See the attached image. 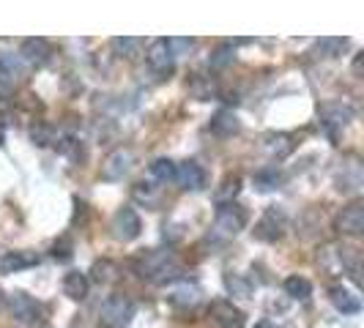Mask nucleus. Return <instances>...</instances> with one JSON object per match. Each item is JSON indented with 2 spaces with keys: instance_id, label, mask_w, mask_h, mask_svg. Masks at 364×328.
I'll return each instance as SVG.
<instances>
[{
  "instance_id": "f257e3e1",
  "label": "nucleus",
  "mask_w": 364,
  "mask_h": 328,
  "mask_svg": "<svg viewBox=\"0 0 364 328\" xmlns=\"http://www.w3.org/2000/svg\"><path fill=\"white\" fill-rule=\"evenodd\" d=\"M134 271H137L140 279H146V282L162 285V282L176 279L181 273V266L173 257V252H167V249H151V252H146V255H140L134 260Z\"/></svg>"
},
{
  "instance_id": "f03ea898",
  "label": "nucleus",
  "mask_w": 364,
  "mask_h": 328,
  "mask_svg": "<svg viewBox=\"0 0 364 328\" xmlns=\"http://www.w3.org/2000/svg\"><path fill=\"white\" fill-rule=\"evenodd\" d=\"M134 317V304L127 295H109L102 304V326L107 328H127Z\"/></svg>"
},
{
  "instance_id": "7ed1b4c3",
  "label": "nucleus",
  "mask_w": 364,
  "mask_h": 328,
  "mask_svg": "<svg viewBox=\"0 0 364 328\" xmlns=\"http://www.w3.org/2000/svg\"><path fill=\"white\" fill-rule=\"evenodd\" d=\"M285 227H288V217H285V211L282 208H277L272 205L263 217L257 219L255 224V238L257 241H263V244H274V241H279V238L285 236Z\"/></svg>"
},
{
  "instance_id": "20e7f679",
  "label": "nucleus",
  "mask_w": 364,
  "mask_h": 328,
  "mask_svg": "<svg viewBox=\"0 0 364 328\" xmlns=\"http://www.w3.org/2000/svg\"><path fill=\"white\" fill-rule=\"evenodd\" d=\"M244 227H247V211H244L241 205L230 202V205H222V208H219L217 219H214V233H217V236L233 238V236H238Z\"/></svg>"
},
{
  "instance_id": "39448f33",
  "label": "nucleus",
  "mask_w": 364,
  "mask_h": 328,
  "mask_svg": "<svg viewBox=\"0 0 364 328\" xmlns=\"http://www.w3.org/2000/svg\"><path fill=\"white\" fill-rule=\"evenodd\" d=\"M6 307H9V315L19 320V323H38L41 320V304H38L36 298H31L28 293H9V301H6Z\"/></svg>"
},
{
  "instance_id": "423d86ee",
  "label": "nucleus",
  "mask_w": 364,
  "mask_h": 328,
  "mask_svg": "<svg viewBox=\"0 0 364 328\" xmlns=\"http://www.w3.org/2000/svg\"><path fill=\"white\" fill-rule=\"evenodd\" d=\"M318 118H321V126L326 129V134L334 137L340 129H346L353 121V107L348 102H328L321 107Z\"/></svg>"
},
{
  "instance_id": "0eeeda50",
  "label": "nucleus",
  "mask_w": 364,
  "mask_h": 328,
  "mask_svg": "<svg viewBox=\"0 0 364 328\" xmlns=\"http://www.w3.org/2000/svg\"><path fill=\"white\" fill-rule=\"evenodd\" d=\"M143 233V222H140V214L132 208V205H124V208H118V214L112 217V236L118 238V241H134V238Z\"/></svg>"
},
{
  "instance_id": "6e6552de",
  "label": "nucleus",
  "mask_w": 364,
  "mask_h": 328,
  "mask_svg": "<svg viewBox=\"0 0 364 328\" xmlns=\"http://www.w3.org/2000/svg\"><path fill=\"white\" fill-rule=\"evenodd\" d=\"M146 60H148V69L156 74V77H170L173 69H176V58H173L170 47H167V38L151 41V47H148V53H146Z\"/></svg>"
},
{
  "instance_id": "1a4fd4ad",
  "label": "nucleus",
  "mask_w": 364,
  "mask_h": 328,
  "mask_svg": "<svg viewBox=\"0 0 364 328\" xmlns=\"http://www.w3.org/2000/svg\"><path fill=\"white\" fill-rule=\"evenodd\" d=\"M176 183L181 192H200L208 183V175L195 159H186V162L176 164Z\"/></svg>"
},
{
  "instance_id": "9d476101",
  "label": "nucleus",
  "mask_w": 364,
  "mask_h": 328,
  "mask_svg": "<svg viewBox=\"0 0 364 328\" xmlns=\"http://www.w3.org/2000/svg\"><path fill=\"white\" fill-rule=\"evenodd\" d=\"M134 164V153L129 148H115L102 164V181H124Z\"/></svg>"
},
{
  "instance_id": "9b49d317",
  "label": "nucleus",
  "mask_w": 364,
  "mask_h": 328,
  "mask_svg": "<svg viewBox=\"0 0 364 328\" xmlns=\"http://www.w3.org/2000/svg\"><path fill=\"white\" fill-rule=\"evenodd\" d=\"M53 55V47L44 41V38H25L22 47H19V60L33 66V69H41Z\"/></svg>"
},
{
  "instance_id": "f8f14e48",
  "label": "nucleus",
  "mask_w": 364,
  "mask_h": 328,
  "mask_svg": "<svg viewBox=\"0 0 364 328\" xmlns=\"http://www.w3.org/2000/svg\"><path fill=\"white\" fill-rule=\"evenodd\" d=\"M337 230L343 236H362L364 233V205L362 202H350L343 208V214L337 217Z\"/></svg>"
},
{
  "instance_id": "ddd939ff",
  "label": "nucleus",
  "mask_w": 364,
  "mask_h": 328,
  "mask_svg": "<svg viewBox=\"0 0 364 328\" xmlns=\"http://www.w3.org/2000/svg\"><path fill=\"white\" fill-rule=\"evenodd\" d=\"M211 317L219 328H244V312L233 307L230 301H214L211 304Z\"/></svg>"
},
{
  "instance_id": "4468645a",
  "label": "nucleus",
  "mask_w": 364,
  "mask_h": 328,
  "mask_svg": "<svg viewBox=\"0 0 364 328\" xmlns=\"http://www.w3.org/2000/svg\"><path fill=\"white\" fill-rule=\"evenodd\" d=\"M208 129H211V134H217V137H222V140H228V137L238 134L241 121H238L230 109H219V112H214V115H211V124H208Z\"/></svg>"
},
{
  "instance_id": "2eb2a0df",
  "label": "nucleus",
  "mask_w": 364,
  "mask_h": 328,
  "mask_svg": "<svg viewBox=\"0 0 364 328\" xmlns=\"http://www.w3.org/2000/svg\"><path fill=\"white\" fill-rule=\"evenodd\" d=\"M38 255L33 252H9V255L0 260V273H19L28 271V268H36Z\"/></svg>"
},
{
  "instance_id": "dca6fc26",
  "label": "nucleus",
  "mask_w": 364,
  "mask_h": 328,
  "mask_svg": "<svg viewBox=\"0 0 364 328\" xmlns=\"http://www.w3.org/2000/svg\"><path fill=\"white\" fill-rule=\"evenodd\" d=\"M88 293H91V282H88L85 273L72 271L63 276V295H66V298H72V301H85Z\"/></svg>"
},
{
  "instance_id": "f3484780",
  "label": "nucleus",
  "mask_w": 364,
  "mask_h": 328,
  "mask_svg": "<svg viewBox=\"0 0 364 328\" xmlns=\"http://www.w3.org/2000/svg\"><path fill=\"white\" fill-rule=\"evenodd\" d=\"M328 298H331V304L343 312V315H356V312L362 310L359 295H356V293H350L348 288H340V285L328 290Z\"/></svg>"
},
{
  "instance_id": "a211bd4d",
  "label": "nucleus",
  "mask_w": 364,
  "mask_h": 328,
  "mask_svg": "<svg viewBox=\"0 0 364 328\" xmlns=\"http://www.w3.org/2000/svg\"><path fill=\"white\" fill-rule=\"evenodd\" d=\"M346 50H348V38L346 36H326V38H321V41H315V47H312L315 58H326V60H331V58H340Z\"/></svg>"
},
{
  "instance_id": "6ab92c4d",
  "label": "nucleus",
  "mask_w": 364,
  "mask_h": 328,
  "mask_svg": "<svg viewBox=\"0 0 364 328\" xmlns=\"http://www.w3.org/2000/svg\"><path fill=\"white\" fill-rule=\"evenodd\" d=\"M22 72H25V66H22L19 55L0 53V82H3V85H9V82L19 80V77H22Z\"/></svg>"
},
{
  "instance_id": "aec40b11",
  "label": "nucleus",
  "mask_w": 364,
  "mask_h": 328,
  "mask_svg": "<svg viewBox=\"0 0 364 328\" xmlns=\"http://www.w3.org/2000/svg\"><path fill=\"white\" fill-rule=\"evenodd\" d=\"M167 301L178 310H189V307H198L200 304V290L195 285H181L178 290H173L167 295Z\"/></svg>"
},
{
  "instance_id": "412c9836",
  "label": "nucleus",
  "mask_w": 364,
  "mask_h": 328,
  "mask_svg": "<svg viewBox=\"0 0 364 328\" xmlns=\"http://www.w3.org/2000/svg\"><path fill=\"white\" fill-rule=\"evenodd\" d=\"M238 192H241V178H238V175H228V178H222V183L214 189V202H217V205H230V202L238 197Z\"/></svg>"
},
{
  "instance_id": "4be33fe9",
  "label": "nucleus",
  "mask_w": 364,
  "mask_h": 328,
  "mask_svg": "<svg viewBox=\"0 0 364 328\" xmlns=\"http://www.w3.org/2000/svg\"><path fill=\"white\" fill-rule=\"evenodd\" d=\"M148 173H151V178L156 183H170L176 181V162L173 159H154V162L148 164Z\"/></svg>"
},
{
  "instance_id": "5701e85b",
  "label": "nucleus",
  "mask_w": 364,
  "mask_h": 328,
  "mask_svg": "<svg viewBox=\"0 0 364 328\" xmlns=\"http://www.w3.org/2000/svg\"><path fill=\"white\" fill-rule=\"evenodd\" d=\"M266 151L272 159H285L293 153V140L288 134H272V137H266Z\"/></svg>"
},
{
  "instance_id": "b1692460",
  "label": "nucleus",
  "mask_w": 364,
  "mask_h": 328,
  "mask_svg": "<svg viewBox=\"0 0 364 328\" xmlns=\"http://www.w3.org/2000/svg\"><path fill=\"white\" fill-rule=\"evenodd\" d=\"M285 293H288L291 298H296V301H307V298L312 295L310 279H304V276L293 273V276H288V279H285Z\"/></svg>"
},
{
  "instance_id": "393cba45",
  "label": "nucleus",
  "mask_w": 364,
  "mask_h": 328,
  "mask_svg": "<svg viewBox=\"0 0 364 328\" xmlns=\"http://www.w3.org/2000/svg\"><path fill=\"white\" fill-rule=\"evenodd\" d=\"M252 181H255L257 192H272V189H277L282 183V175H279L277 167H263V170H257Z\"/></svg>"
},
{
  "instance_id": "a878e982",
  "label": "nucleus",
  "mask_w": 364,
  "mask_h": 328,
  "mask_svg": "<svg viewBox=\"0 0 364 328\" xmlns=\"http://www.w3.org/2000/svg\"><path fill=\"white\" fill-rule=\"evenodd\" d=\"M359 186H362V170H359V164H350V167H346L343 175H337V189L340 192H356Z\"/></svg>"
},
{
  "instance_id": "bb28decb",
  "label": "nucleus",
  "mask_w": 364,
  "mask_h": 328,
  "mask_svg": "<svg viewBox=\"0 0 364 328\" xmlns=\"http://www.w3.org/2000/svg\"><path fill=\"white\" fill-rule=\"evenodd\" d=\"M233 58H236L233 44H219L217 50L211 53V58H208V66H211V69H225V66L233 63Z\"/></svg>"
},
{
  "instance_id": "cd10ccee",
  "label": "nucleus",
  "mask_w": 364,
  "mask_h": 328,
  "mask_svg": "<svg viewBox=\"0 0 364 328\" xmlns=\"http://www.w3.org/2000/svg\"><path fill=\"white\" fill-rule=\"evenodd\" d=\"M225 288L230 295H236V298H247L250 295V282L241 276V273H225Z\"/></svg>"
},
{
  "instance_id": "c85d7f7f",
  "label": "nucleus",
  "mask_w": 364,
  "mask_h": 328,
  "mask_svg": "<svg viewBox=\"0 0 364 328\" xmlns=\"http://www.w3.org/2000/svg\"><path fill=\"white\" fill-rule=\"evenodd\" d=\"M112 50H115V55H121V58H134L137 50H140V38H132V36L112 38Z\"/></svg>"
},
{
  "instance_id": "c756f323",
  "label": "nucleus",
  "mask_w": 364,
  "mask_h": 328,
  "mask_svg": "<svg viewBox=\"0 0 364 328\" xmlns=\"http://www.w3.org/2000/svg\"><path fill=\"white\" fill-rule=\"evenodd\" d=\"M132 195H134V200L146 202V205H156V200H159V195H156V186H151V183H146V181L134 183Z\"/></svg>"
},
{
  "instance_id": "7c9ffc66",
  "label": "nucleus",
  "mask_w": 364,
  "mask_h": 328,
  "mask_svg": "<svg viewBox=\"0 0 364 328\" xmlns=\"http://www.w3.org/2000/svg\"><path fill=\"white\" fill-rule=\"evenodd\" d=\"M93 273H96V282H99V285H109V282H115V276H118V266L109 263V260H99V263L93 266Z\"/></svg>"
},
{
  "instance_id": "2f4dec72",
  "label": "nucleus",
  "mask_w": 364,
  "mask_h": 328,
  "mask_svg": "<svg viewBox=\"0 0 364 328\" xmlns=\"http://www.w3.org/2000/svg\"><path fill=\"white\" fill-rule=\"evenodd\" d=\"M72 249L74 246L69 238H58L53 246V257L58 260V263H69V260H72Z\"/></svg>"
},
{
  "instance_id": "473e14b6",
  "label": "nucleus",
  "mask_w": 364,
  "mask_h": 328,
  "mask_svg": "<svg viewBox=\"0 0 364 328\" xmlns=\"http://www.w3.org/2000/svg\"><path fill=\"white\" fill-rule=\"evenodd\" d=\"M31 140L36 146H50V143H55V131L50 126H44V124H38V126L31 129Z\"/></svg>"
},
{
  "instance_id": "72a5a7b5",
  "label": "nucleus",
  "mask_w": 364,
  "mask_h": 328,
  "mask_svg": "<svg viewBox=\"0 0 364 328\" xmlns=\"http://www.w3.org/2000/svg\"><path fill=\"white\" fill-rule=\"evenodd\" d=\"M167 47H170L173 58H178V55H186L195 47V38H167Z\"/></svg>"
},
{
  "instance_id": "f704fd0d",
  "label": "nucleus",
  "mask_w": 364,
  "mask_h": 328,
  "mask_svg": "<svg viewBox=\"0 0 364 328\" xmlns=\"http://www.w3.org/2000/svg\"><path fill=\"white\" fill-rule=\"evenodd\" d=\"M353 74H356V77L362 74V53H359L356 58H353Z\"/></svg>"
},
{
  "instance_id": "c9c22d12",
  "label": "nucleus",
  "mask_w": 364,
  "mask_h": 328,
  "mask_svg": "<svg viewBox=\"0 0 364 328\" xmlns=\"http://www.w3.org/2000/svg\"><path fill=\"white\" fill-rule=\"evenodd\" d=\"M255 328H274V326H272V323H269V320H260V323H257Z\"/></svg>"
},
{
  "instance_id": "e433bc0d",
  "label": "nucleus",
  "mask_w": 364,
  "mask_h": 328,
  "mask_svg": "<svg viewBox=\"0 0 364 328\" xmlns=\"http://www.w3.org/2000/svg\"><path fill=\"white\" fill-rule=\"evenodd\" d=\"M6 143V129H3V124H0V146Z\"/></svg>"
},
{
  "instance_id": "4c0bfd02",
  "label": "nucleus",
  "mask_w": 364,
  "mask_h": 328,
  "mask_svg": "<svg viewBox=\"0 0 364 328\" xmlns=\"http://www.w3.org/2000/svg\"><path fill=\"white\" fill-rule=\"evenodd\" d=\"M102 328H107V326H102Z\"/></svg>"
}]
</instances>
